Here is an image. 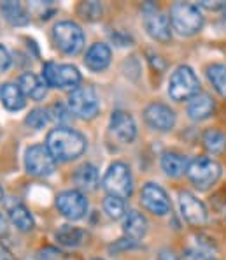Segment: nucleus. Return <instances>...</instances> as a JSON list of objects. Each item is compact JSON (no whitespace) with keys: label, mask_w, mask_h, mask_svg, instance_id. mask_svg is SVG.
Segmentation results:
<instances>
[{"label":"nucleus","mask_w":226,"mask_h":260,"mask_svg":"<svg viewBox=\"0 0 226 260\" xmlns=\"http://www.w3.org/2000/svg\"><path fill=\"white\" fill-rule=\"evenodd\" d=\"M86 137L68 127H56L48 134L46 148L58 162H70L86 151Z\"/></svg>","instance_id":"obj_1"},{"label":"nucleus","mask_w":226,"mask_h":260,"mask_svg":"<svg viewBox=\"0 0 226 260\" xmlns=\"http://www.w3.org/2000/svg\"><path fill=\"white\" fill-rule=\"evenodd\" d=\"M172 28L184 37H191L198 34L204 26V14L197 4L177 2L170 9Z\"/></svg>","instance_id":"obj_2"},{"label":"nucleus","mask_w":226,"mask_h":260,"mask_svg":"<svg viewBox=\"0 0 226 260\" xmlns=\"http://www.w3.org/2000/svg\"><path fill=\"white\" fill-rule=\"evenodd\" d=\"M200 93V81L190 65H179L170 76L168 81V95L172 101L182 102L191 101L195 95Z\"/></svg>","instance_id":"obj_3"},{"label":"nucleus","mask_w":226,"mask_h":260,"mask_svg":"<svg viewBox=\"0 0 226 260\" xmlns=\"http://www.w3.org/2000/svg\"><path fill=\"white\" fill-rule=\"evenodd\" d=\"M186 174L198 190H207L221 178V166L210 156H197L190 162Z\"/></svg>","instance_id":"obj_4"},{"label":"nucleus","mask_w":226,"mask_h":260,"mask_svg":"<svg viewBox=\"0 0 226 260\" xmlns=\"http://www.w3.org/2000/svg\"><path fill=\"white\" fill-rule=\"evenodd\" d=\"M102 183L109 195H114V197L128 199L133 192L132 173H130V167L123 162L110 164Z\"/></svg>","instance_id":"obj_5"},{"label":"nucleus","mask_w":226,"mask_h":260,"mask_svg":"<svg viewBox=\"0 0 226 260\" xmlns=\"http://www.w3.org/2000/svg\"><path fill=\"white\" fill-rule=\"evenodd\" d=\"M56 48L65 55H78L84 46V32L74 21H60L53 28Z\"/></svg>","instance_id":"obj_6"},{"label":"nucleus","mask_w":226,"mask_h":260,"mask_svg":"<svg viewBox=\"0 0 226 260\" xmlns=\"http://www.w3.org/2000/svg\"><path fill=\"white\" fill-rule=\"evenodd\" d=\"M42 81L53 88H78L81 83V72L68 63L48 62L42 67Z\"/></svg>","instance_id":"obj_7"},{"label":"nucleus","mask_w":226,"mask_h":260,"mask_svg":"<svg viewBox=\"0 0 226 260\" xmlns=\"http://www.w3.org/2000/svg\"><path fill=\"white\" fill-rule=\"evenodd\" d=\"M68 108L76 116L83 120H91L98 114L100 101H98L97 91L91 86H78L68 95Z\"/></svg>","instance_id":"obj_8"},{"label":"nucleus","mask_w":226,"mask_h":260,"mask_svg":"<svg viewBox=\"0 0 226 260\" xmlns=\"http://www.w3.org/2000/svg\"><path fill=\"white\" fill-rule=\"evenodd\" d=\"M25 167L28 171V174L37 176V178H44V176L55 173L56 160L53 158V155L46 146L33 144L25 153Z\"/></svg>","instance_id":"obj_9"},{"label":"nucleus","mask_w":226,"mask_h":260,"mask_svg":"<svg viewBox=\"0 0 226 260\" xmlns=\"http://www.w3.org/2000/svg\"><path fill=\"white\" fill-rule=\"evenodd\" d=\"M144 26L149 37H153L158 43H168L170 41V20L163 13H160L153 4H147L144 9Z\"/></svg>","instance_id":"obj_10"},{"label":"nucleus","mask_w":226,"mask_h":260,"mask_svg":"<svg viewBox=\"0 0 226 260\" xmlns=\"http://www.w3.org/2000/svg\"><path fill=\"white\" fill-rule=\"evenodd\" d=\"M56 208L68 220H81L88 213V199L79 190H65L56 197Z\"/></svg>","instance_id":"obj_11"},{"label":"nucleus","mask_w":226,"mask_h":260,"mask_svg":"<svg viewBox=\"0 0 226 260\" xmlns=\"http://www.w3.org/2000/svg\"><path fill=\"white\" fill-rule=\"evenodd\" d=\"M140 204L156 216H163L170 211V199H168L167 192L156 183H145L142 186Z\"/></svg>","instance_id":"obj_12"},{"label":"nucleus","mask_w":226,"mask_h":260,"mask_svg":"<svg viewBox=\"0 0 226 260\" xmlns=\"http://www.w3.org/2000/svg\"><path fill=\"white\" fill-rule=\"evenodd\" d=\"M179 208H181L182 218L193 227H200L205 225L209 220V213H207L205 204L197 199L191 192H181L179 193Z\"/></svg>","instance_id":"obj_13"},{"label":"nucleus","mask_w":226,"mask_h":260,"mask_svg":"<svg viewBox=\"0 0 226 260\" xmlns=\"http://www.w3.org/2000/svg\"><path fill=\"white\" fill-rule=\"evenodd\" d=\"M144 120L151 128L167 132L175 125V113L162 102H153L144 109Z\"/></svg>","instance_id":"obj_14"},{"label":"nucleus","mask_w":226,"mask_h":260,"mask_svg":"<svg viewBox=\"0 0 226 260\" xmlns=\"http://www.w3.org/2000/svg\"><path fill=\"white\" fill-rule=\"evenodd\" d=\"M110 130L121 143H133L137 137V123L126 111H114L110 116Z\"/></svg>","instance_id":"obj_15"},{"label":"nucleus","mask_w":226,"mask_h":260,"mask_svg":"<svg viewBox=\"0 0 226 260\" xmlns=\"http://www.w3.org/2000/svg\"><path fill=\"white\" fill-rule=\"evenodd\" d=\"M110 58H112V53H110L109 46L103 44V43H97L86 51L84 65L93 72H102L109 67Z\"/></svg>","instance_id":"obj_16"},{"label":"nucleus","mask_w":226,"mask_h":260,"mask_svg":"<svg viewBox=\"0 0 226 260\" xmlns=\"http://www.w3.org/2000/svg\"><path fill=\"white\" fill-rule=\"evenodd\" d=\"M214 109H216V104H214V99L209 93L195 95L187 104V114L195 121H204L207 118H210Z\"/></svg>","instance_id":"obj_17"},{"label":"nucleus","mask_w":226,"mask_h":260,"mask_svg":"<svg viewBox=\"0 0 226 260\" xmlns=\"http://www.w3.org/2000/svg\"><path fill=\"white\" fill-rule=\"evenodd\" d=\"M18 86H20L21 93L25 97H30L33 101H41L46 97V83L42 81L39 76H35L33 72H25L18 79Z\"/></svg>","instance_id":"obj_18"},{"label":"nucleus","mask_w":226,"mask_h":260,"mask_svg":"<svg viewBox=\"0 0 226 260\" xmlns=\"http://www.w3.org/2000/svg\"><path fill=\"white\" fill-rule=\"evenodd\" d=\"M187 166H190V160H187L186 155H181V153H175V151L163 153L162 169L170 178H179V176L187 173Z\"/></svg>","instance_id":"obj_19"},{"label":"nucleus","mask_w":226,"mask_h":260,"mask_svg":"<svg viewBox=\"0 0 226 260\" xmlns=\"http://www.w3.org/2000/svg\"><path fill=\"white\" fill-rule=\"evenodd\" d=\"M0 102L9 111H20L26 104L25 95L21 93L20 86L14 85V83H4L0 86Z\"/></svg>","instance_id":"obj_20"},{"label":"nucleus","mask_w":226,"mask_h":260,"mask_svg":"<svg viewBox=\"0 0 226 260\" xmlns=\"http://www.w3.org/2000/svg\"><path fill=\"white\" fill-rule=\"evenodd\" d=\"M123 231L130 239H133V241L142 239L145 236V232H147V220H145V216L142 213L130 211L125 218Z\"/></svg>","instance_id":"obj_21"},{"label":"nucleus","mask_w":226,"mask_h":260,"mask_svg":"<svg viewBox=\"0 0 226 260\" xmlns=\"http://www.w3.org/2000/svg\"><path fill=\"white\" fill-rule=\"evenodd\" d=\"M4 18L14 26H25L30 23V13L20 2H4L0 6Z\"/></svg>","instance_id":"obj_22"},{"label":"nucleus","mask_w":226,"mask_h":260,"mask_svg":"<svg viewBox=\"0 0 226 260\" xmlns=\"http://www.w3.org/2000/svg\"><path fill=\"white\" fill-rule=\"evenodd\" d=\"M76 185L81 190H95L98 185V171L91 164H84L74 174Z\"/></svg>","instance_id":"obj_23"},{"label":"nucleus","mask_w":226,"mask_h":260,"mask_svg":"<svg viewBox=\"0 0 226 260\" xmlns=\"http://www.w3.org/2000/svg\"><path fill=\"white\" fill-rule=\"evenodd\" d=\"M9 218L13 221V225H16L18 231L21 232H30L33 227H35V221H33V216L28 209L23 204H16L9 209Z\"/></svg>","instance_id":"obj_24"},{"label":"nucleus","mask_w":226,"mask_h":260,"mask_svg":"<svg viewBox=\"0 0 226 260\" xmlns=\"http://www.w3.org/2000/svg\"><path fill=\"white\" fill-rule=\"evenodd\" d=\"M202 141H204L205 150L214 153V155H217V153H223L224 148H226V134L223 132V130H217V128L205 130Z\"/></svg>","instance_id":"obj_25"},{"label":"nucleus","mask_w":226,"mask_h":260,"mask_svg":"<svg viewBox=\"0 0 226 260\" xmlns=\"http://www.w3.org/2000/svg\"><path fill=\"white\" fill-rule=\"evenodd\" d=\"M207 78H209L210 85L214 86V90L226 99V65L223 63H214L207 67Z\"/></svg>","instance_id":"obj_26"},{"label":"nucleus","mask_w":226,"mask_h":260,"mask_svg":"<svg viewBox=\"0 0 226 260\" xmlns=\"http://www.w3.org/2000/svg\"><path fill=\"white\" fill-rule=\"evenodd\" d=\"M55 238L60 244H63V246L74 248L83 243L84 231H81V229H78V227H72V225H63V227L55 234Z\"/></svg>","instance_id":"obj_27"},{"label":"nucleus","mask_w":226,"mask_h":260,"mask_svg":"<svg viewBox=\"0 0 226 260\" xmlns=\"http://www.w3.org/2000/svg\"><path fill=\"white\" fill-rule=\"evenodd\" d=\"M103 211L107 213L109 218H112V220H120V218H123L126 213L125 201L121 197L107 195V197L103 199Z\"/></svg>","instance_id":"obj_28"},{"label":"nucleus","mask_w":226,"mask_h":260,"mask_svg":"<svg viewBox=\"0 0 226 260\" xmlns=\"http://www.w3.org/2000/svg\"><path fill=\"white\" fill-rule=\"evenodd\" d=\"M25 121H26V125H28V127L35 128V130H41V128H44L46 125H48L49 113L46 109H33L32 113L26 116Z\"/></svg>","instance_id":"obj_29"},{"label":"nucleus","mask_w":226,"mask_h":260,"mask_svg":"<svg viewBox=\"0 0 226 260\" xmlns=\"http://www.w3.org/2000/svg\"><path fill=\"white\" fill-rule=\"evenodd\" d=\"M48 113H49V118H53V120L58 121V123H67V121L70 120L72 111H70V108H65L63 104L58 102V104H53Z\"/></svg>","instance_id":"obj_30"},{"label":"nucleus","mask_w":226,"mask_h":260,"mask_svg":"<svg viewBox=\"0 0 226 260\" xmlns=\"http://www.w3.org/2000/svg\"><path fill=\"white\" fill-rule=\"evenodd\" d=\"M79 13L83 14L88 20H97L102 14V6L98 2H84L81 7H79Z\"/></svg>","instance_id":"obj_31"},{"label":"nucleus","mask_w":226,"mask_h":260,"mask_svg":"<svg viewBox=\"0 0 226 260\" xmlns=\"http://www.w3.org/2000/svg\"><path fill=\"white\" fill-rule=\"evenodd\" d=\"M182 257L184 260H217L210 251L204 250V248H186Z\"/></svg>","instance_id":"obj_32"},{"label":"nucleus","mask_w":226,"mask_h":260,"mask_svg":"<svg viewBox=\"0 0 226 260\" xmlns=\"http://www.w3.org/2000/svg\"><path fill=\"white\" fill-rule=\"evenodd\" d=\"M137 246V241H133V239H130V238H125V239H120V241H116V244H112L110 246V250L112 251H120V250H132V248H135Z\"/></svg>","instance_id":"obj_33"},{"label":"nucleus","mask_w":226,"mask_h":260,"mask_svg":"<svg viewBox=\"0 0 226 260\" xmlns=\"http://www.w3.org/2000/svg\"><path fill=\"white\" fill-rule=\"evenodd\" d=\"M11 62H13V60H11V55H9V51H7V48L0 44V72L7 71V69L11 67Z\"/></svg>","instance_id":"obj_34"},{"label":"nucleus","mask_w":226,"mask_h":260,"mask_svg":"<svg viewBox=\"0 0 226 260\" xmlns=\"http://www.w3.org/2000/svg\"><path fill=\"white\" fill-rule=\"evenodd\" d=\"M112 41L116 43L118 46H130L133 43V39L130 36H126V34H123V32H114L112 36Z\"/></svg>","instance_id":"obj_35"},{"label":"nucleus","mask_w":226,"mask_h":260,"mask_svg":"<svg viewBox=\"0 0 226 260\" xmlns=\"http://www.w3.org/2000/svg\"><path fill=\"white\" fill-rule=\"evenodd\" d=\"M158 260H181L175 255V251H172V250H162L160 251V257Z\"/></svg>","instance_id":"obj_36"},{"label":"nucleus","mask_w":226,"mask_h":260,"mask_svg":"<svg viewBox=\"0 0 226 260\" xmlns=\"http://www.w3.org/2000/svg\"><path fill=\"white\" fill-rule=\"evenodd\" d=\"M224 6L226 4L224 2H200V7H205V9H212V11H216V9H224Z\"/></svg>","instance_id":"obj_37"},{"label":"nucleus","mask_w":226,"mask_h":260,"mask_svg":"<svg viewBox=\"0 0 226 260\" xmlns=\"http://www.w3.org/2000/svg\"><path fill=\"white\" fill-rule=\"evenodd\" d=\"M0 260H14L13 253H11L4 244H0Z\"/></svg>","instance_id":"obj_38"},{"label":"nucleus","mask_w":226,"mask_h":260,"mask_svg":"<svg viewBox=\"0 0 226 260\" xmlns=\"http://www.w3.org/2000/svg\"><path fill=\"white\" fill-rule=\"evenodd\" d=\"M4 234H7V221H6V218L0 215V236H4Z\"/></svg>","instance_id":"obj_39"},{"label":"nucleus","mask_w":226,"mask_h":260,"mask_svg":"<svg viewBox=\"0 0 226 260\" xmlns=\"http://www.w3.org/2000/svg\"><path fill=\"white\" fill-rule=\"evenodd\" d=\"M4 197V190H2V186H0V199Z\"/></svg>","instance_id":"obj_40"},{"label":"nucleus","mask_w":226,"mask_h":260,"mask_svg":"<svg viewBox=\"0 0 226 260\" xmlns=\"http://www.w3.org/2000/svg\"><path fill=\"white\" fill-rule=\"evenodd\" d=\"M224 18H226V6H224Z\"/></svg>","instance_id":"obj_41"},{"label":"nucleus","mask_w":226,"mask_h":260,"mask_svg":"<svg viewBox=\"0 0 226 260\" xmlns=\"http://www.w3.org/2000/svg\"><path fill=\"white\" fill-rule=\"evenodd\" d=\"M93 260H103V258H93Z\"/></svg>","instance_id":"obj_42"}]
</instances>
